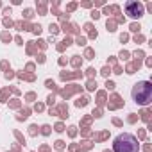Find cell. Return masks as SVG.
Listing matches in <instances>:
<instances>
[{
	"label": "cell",
	"instance_id": "cell-2",
	"mask_svg": "<svg viewBox=\"0 0 152 152\" xmlns=\"http://www.w3.org/2000/svg\"><path fill=\"white\" fill-rule=\"evenodd\" d=\"M131 95H132V100H134L136 104L147 106V104H150V100H152V84H150L148 81H140V83H136V84L132 86Z\"/></svg>",
	"mask_w": 152,
	"mask_h": 152
},
{
	"label": "cell",
	"instance_id": "cell-3",
	"mask_svg": "<svg viewBox=\"0 0 152 152\" xmlns=\"http://www.w3.org/2000/svg\"><path fill=\"white\" fill-rule=\"evenodd\" d=\"M141 13H143L141 4H138V2H129V4H127V15H131V16H140Z\"/></svg>",
	"mask_w": 152,
	"mask_h": 152
},
{
	"label": "cell",
	"instance_id": "cell-1",
	"mask_svg": "<svg viewBox=\"0 0 152 152\" xmlns=\"http://www.w3.org/2000/svg\"><path fill=\"white\" fill-rule=\"evenodd\" d=\"M138 140L131 132H122L113 140V152H138Z\"/></svg>",
	"mask_w": 152,
	"mask_h": 152
}]
</instances>
